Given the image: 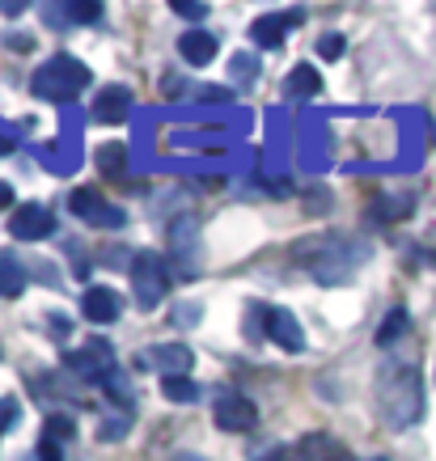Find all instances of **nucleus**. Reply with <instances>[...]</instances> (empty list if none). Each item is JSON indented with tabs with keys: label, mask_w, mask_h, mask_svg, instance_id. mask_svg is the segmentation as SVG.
I'll list each match as a JSON object with an SVG mask.
<instances>
[{
	"label": "nucleus",
	"mask_w": 436,
	"mask_h": 461,
	"mask_svg": "<svg viewBox=\"0 0 436 461\" xmlns=\"http://www.w3.org/2000/svg\"><path fill=\"white\" fill-rule=\"evenodd\" d=\"M68 208H72V216H81L85 224H98V229H123V224H127V212L114 208L111 199H102L98 191H89V186L72 191Z\"/></svg>",
	"instance_id": "0eeeda50"
},
{
	"label": "nucleus",
	"mask_w": 436,
	"mask_h": 461,
	"mask_svg": "<svg viewBox=\"0 0 436 461\" xmlns=\"http://www.w3.org/2000/svg\"><path fill=\"white\" fill-rule=\"evenodd\" d=\"M263 335L280 351H305V335L288 309H263Z\"/></svg>",
	"instance_id": "9d476101"
},
{
	"label": "nucleus",
	"mask_w": 436,
	"mask_h": 461,
	"mask_svg": "<svg viewBox=\"0 0 436 461\" xmlns=\"http://www.w3.org/2000/svg\"><path fill=\"white\" fill-rule=\"evenodd\" d=\"M132 293H136V305L144 313H153L169 296V267L161 254H153V250L136 254V263H132Z\"/></svg>",
	"instance_id": "20e7f679"
},
{
	"label": "nucleus",
	"mask_w": 436,
	"mask_h": 461,
	"mask_svg": "<svg viewBox=\"0 0 436 461\" xmlns=\"http://www.w3.org/2000/svg\"><path fill=\"white\" fill-rule=\"evenodd\" d=\"M212 420L221 432H250L254 423H259V411L246 393L238 390H216L212 393Z\"/></svg>",
	"instance_id": "39448f33"
},
{
	"label": "nucleus",
	"mask_w": 436,
	"mask_h": 461,
	"mask_svg": "<svg viewBox=\"0 0 436 461\" xmlns=\"http://www.w3.org/2000/svg\"><path fill=\"white\" fill-rule=\"evenodd\" d=\"M174 14L186 17V22H195V26H204V22H208V5H195V0H174Z\"/></svg>",
	"instance_id": "412c9836"
},
{
	"label": "nucleus",
	"mask_w": 436,
	"mask_h": 461,
	"mask_svg": "<svg viewBox=\"0 0 436 461\" xmlns=\"http://www.w3.org/2000/svg\"><path fill=\"white\" fill-rule=\"evenodd\" d=\"M141 368H157V373H166V377H191V364H195V351L186 348V343H153V348H144L136 356Z\"/></svg>",
	"instance_id": "6e6552de"
},
{
	"label": "nucleus",
	"mask_w": 436,
	"mask_h": 461,
	"mask_svg": "<svg viewBox=\"0 0 436 461\" xmlns=\"http://www.w3.org/2000/svg\"><path fill=\"white\" fill-rule=\"evenodd\" d=\"M51 229H56V216L42 208V203H22L9 216V233L17 241H42V238H51Z\"/></svg>",
	"instance_id": "1a4fd4ad"
},
{
	"label": "nucleus",
	"mask_w": 436,
	"mask_h": 461,
	"mask_svg": "<svg viewBox=\"0 0 436 461\" xmlns=\"http://www.w3.org/2000/svg\"><path fill=\"white\" fill-rule=\"evenodd\" d=\"M98 166L106 169V174H119V169H123V144H106L98 153Z\"/></svg>",
	"instance_id": "4be33fe9"
},
{
	"label": "nucleus",
	"mask_w": 436,
	"mask_h": 461,
	"mask_svg": "<svg viewBox=\"0 0 436 461\" xmlns=\"http://www.w3.org/2000/svg\"><path fill=\"white\" fill-rule=\"evenodd\" d=\"M377 461H386V457H377Z\"/></svg>",
	"instance_id": "c756f323"
},
{
	"label": "nucleus",
	"mask_w": 436,
	"mask_h": 461,
	"mask_svg": "<svg viewBox=\"0 0 436 461\" xmlns=\"http://www.w3.org/2000/svg\"><path fill=\"white\" fill-rule=\"evenodd\" d=\"M81 313L94 321V326H111V321L123 313V296L114 293V288H85Z\"/></svg>",
	"instance_id": "f8f14e48"
},
{
	"label": "nucleus",
	"mask_w": 436,
	"mask_h": 461,
	"mask_svg": "<svg viewBox=\"0 0 436 461\" xmlns=\"http://www.w3.org/2000/svg\"><path fill=\"white\" fill-rule=\"evenodd\" d=\"M216 51H221V42H216V34H212V30H204V26L183 30V39H178V56H183L191 68L212 64V59H216Z\"/></svg>",
	"instance_id": "9b49d317"
},
{
	"label": "nucleus",
	"mask_w": 436,
	"mask_h": 461,
	"mask_svg": "<svg viewBox=\"0 0 436 461\" xmlns=\"http://www.w3.org/2000/svg\"><path fill=\"white\" fill-rule=\"evenodd\" d=\"M322 89V77L310 68V64H301V68L288 72V81H284V94L288 98H310V94H318Z\"/></svg>",
	"instance_id": "dca6fc26"
},
{
	"label": "nucleus",
	"mask_w": 436,
	"mask_h": 461,
	"mask_svg": "<svg viewBox=\"0 0 436 461\" xmlns=\"http://www.w3.org/2000/svg\"><path fill=\"white\" fill-rule=\"evenodd\" d=\"M377 411L395 432H403V428L423 420V381H420V368H415V364L390 360L381 368L377 373Z\"/></svg>",
	"instance_id": "f03ea898"
},
{
	"label": "nucleus",
	"mask_w": 436,
	"mask_h": 461,
	"mask_svg": "<svg viewBox=\"0 0 436 461\" xmlns=\"http://www.w3.org/2000/svg\"><path fill=\"white\" fill-rule=\"evenodd\" d=\"M89 81H94V72L85 68L77 56H51L39 72H34L30 89H34L39 98H47V102H68L72 94H81Z\"/></svg>",
	"instance_id": "7ed1b4c3"
},
{
	"label": "nucleus",
	"mask_w": 436,
	"mask_h": 461,
	"mask_svg": "<svg viewBox=\"0 0 436 461\" xmlns=\"http://www.w3.org/2000/svg\"><path fill=\"white\" fill-rule=\"evenodd\" d=\"M42 436L56 440V445H68L72 436H77V420L64 415V411H56V415H47V423H42Z\"/></svg>",
	"instance_id": "6ab92c4d"
},
{
	"label": "nucleus",
	"mask_w": 436,
	"mask_h": 461,
	"mask_svg": "<svg viewBox=\"0 0 436 461\" xmlns=\"http://www.w3.org/2000/svg\"><path fill=\"white\" fill-rule=\"evenodd\" d=\"M161 393H166V398H169V402H195V398H199V385H195V381H191V377H166V381H161Z\"/></svg>",
	"instance_id": "aec40b11"
},
{
	"label": "nucleus",
	"mask_w": 436,
	"mask_h": 461,
	"mask_svg": "<svg viewBox=\"0 0 436 461\" xmlns=\"http://www.w3.org/2000/svg\"><path fill=\"white\" fill-rule=\"evenodd\" d=\"M174 461H199V457H174Z\"/></svg>",
	"instance_id": "c85d7f7f"
},
{
	"label": "nucleus",
	"mask_w": 436,
	"mask_h": 461,
	"mask_svg": "<svg viewBox=\"0 0 436 461\" xmlns=\"http://www.w3.org/2000/svg\"><path fill=\"white\" fill-rule=\"evenodd\" d=\"M254 77H259V59L246 56V51L233 56V81H254Z\"/></svg>",
	"instance_id": "5701e85b"
},
{
	"label": "nucleus",
	"mask_w": 436,
	"mask_h": 461,
	"mask_svg": "<svg viewBox=\"0 0 436 461\" xmlns=\"http://www.w3.org/2000/svg\"><path fill=\"white\" fill-rule=\"evenodd\" d=\"M296 453H301V457H310V461H352L343 448L335 445V440H331V436H310Z\"/></svg>",
	"instance_id": "f3484780"
},
{
	"label": "nucleus",
	"mask_w": 436,
	"mask_h": 461,
	"mask_svg": "<svg viewBox=\"0 0 436 461\" xmlns=\"http://www.w3.org/2000/svg\"><path fill=\"white\" fill-rule=\"evenodd\" d=\"M64 364H68L81 381H98V385H106V377L114 373V351H111L106 339H89L81 351H68Z\"/></svg>",
	"instance_id": "423d86ee"
},
{
	"label": "nucleus",
	"mask_w": 436,
	"mask_h": 461,
	"mask_svg": "<svg viewBox=\"0 0 436 461\" xmlns=\"http://www.w3.org/2000/svg\"><path fill=\"white\" fill-rule=\"evenodd\" d=\"M343 47H348V42H343V34H326V39L318 42V51H322V59L343 56Z\"/></svg>",
	"instance_id": "393cba45"
},
{
	"label": "nucleus",
	"mask_w": 436,
	"mask_h": 461,
	"mask_svg": "<svg viewBox=\"0 0 436 461\" xmlns=\"http://www.w3.org/2000/svg\"><path fill=\"white\" fill-rule=\"evenodd\" d=\"M26 284H30V271H26V263L17 258V254H9V250H0V296H22L26 293Z\"/></svg>",
	"instance_id": "ddd939ff"
},
{
	"label": "nucleus",
	"mask_w": 436,
	"mask_h": 461,
	"mask_svg": "<svg viewBox=\"0 0 436 461\" xmlns=\"http://www.w3.org/2000/svg\"><path fill=\"white\" fill-rule=\"evenodd\" d=\"M284 34H288V17L280 14H268V17H259L250 26V39L259 42V47H268V51H276V47H284Z\"/></svg>",
	"instance_id": "2eb2a0df"
},
{
	"label": "nucleus",
	"mask_w": 436,
	"mask_h": 461,
	"mask_svg": "<svg viewBox=\"0 0 436 461\" xmlns=\"http://www.w3.org/2000/svg\"><path fill=\"white\" fill-rule=\"evenodd\" d=\"M123 432H127V420H102V440L111 445V440H123Z\"/></svg>",
	"instance_id": "a878e982"
},
{
	"label": "nucleus",
	"mask_w": 436,
	"mask_h": 461,
	"mask_svg": "<svg viewBox=\"0 0 436 461\" xmlns=\"http://www.w3.org/2000/svg\"><path fill=\"white\" fill-rule=\"evenodd\" d=\"M9 199H14V191H9V186H0V203H9Z\"/></svg>",
	"instance_id": "cd10ccee"
},
{
	"label": "nucleus",
	"mask_w": 436,
	"mask_h": 461,
	"mask_svg": "<svg viewBox=\"0 0 436 461\" xmlns=\"http://www.w3.org/2000/svg\"><path fill=\"white\" fill-rule=\"evenodd\" d=\"M127 111H132V89H123V85L106 89L94 102V119H102V123H119V119H127Z\"/></svg>",
	"instance_id": "4468645a"
},
{
	"label": "nucleus",
	"mask_w": 436,
	"mask_h": 461,
	"mask_svg": "<svg viewBox=\"0 0 436 461\" xmlns=\"http://www.w3.org/2000/svg\"><path fill=\"white\" fill-rule=\"evenodd\" d=\"M407 326H411V313H407V309H390V318L377 326V348H395L398 339L407 335Z\"/></svg>",
	"instance_id": "a211bd4d"
},
{
	"label": "nucleus",
	"mask_w": 436,
	"mask_h": 461,
	"mask_svg": "<svg viewBox=\"0 0 436 461\" xmlns=\"http://www.w3.org/2000/svg\"><path fill=\"white\" fill-rule=\"evenodd\" d=\"M293 258L318 284H348L356 276V267L368 258V246L356 238H339V233H318V238L296 241Z\"/></svg>",
	"instance_id": "f257e3e1"
},
{
	"label": "nucleus",
	"mask_w": 436,
	"mask_h": 461,
	"mask_svg": "<svg viewBox=\"0 0 436 461\" xmlns=\"http://www.w3.org/2000/svg\"><path fill=\"white\" fill-rule=\"evenodd\" d=\"M17 420H22V406L14 398H0V432H9Z\"/></svg>",
	"instance_id": "b1692460"
},
{
	"label": "nucleus",
	"mask_w": 436,
	"mask_h": 461,
	"mask_svg": "<svg viewBox=\"0 0 436 461\" xmlns=\"http://www.w3.org/2000/svg\"><path fill=\"white\" fill-rule=\"evenodd\" d=\"M39 461H64V445H56V440L42 436L39 440Z\"/></svg>",
	"instance_id": "bb28decb"
}]
</instances>
